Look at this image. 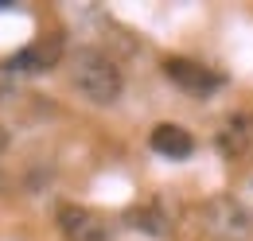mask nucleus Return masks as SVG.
<instances>
[{
    "label": "nucleus",
    "instance_id": "11",
    "mask_svg": "<svg viewBox=\"0 0 253 241\" xmlns=\"http://www.w3.org/2000/svg\"><path fill=\"white\" fill-rule=\"evenodd\" d=\"M246 187H250V191H253V171H250V175H246Z\"/></svg>",
    "mask_w": 253,
    "mask_h": 241
},
{
    "label": "nucleus",
    "instance_id": "5",
    "mask_svg": "<svg viewBox=\"0 0 253 241\" xmlns=\"http://www.w3.org/2000/svg\"><path fill=\"white\" fill-rule=\"evenodd\" d=\"M59 55H63V39L51 35V39H35L28 47H20L4 66H8V74H43L59 62Z\"/></svg>",
    "mask_w": 253,
    "mask_h": 241
},
{
    "label": "nucleus",
    "instance_id": "7",
    "mask_svg": "<svg viewBox=\"0 0 253 241\" xmlns=\"http://www.w3.org/2000/svg\"><path fill=\"white\" fill-rule=\"evenodd\" d=\"M218 148H222L226 160H242L253 148V117L250 113L226 117V124H222V132H218Z\"/></svg>",
    "mask_w": 253,
    "mask_h": 241
},
{
    "label": "nucleus",
    "instance_id": "3",
    "mask_svg": "<svg viewBox=\"0 0 253 241\" xmlns=\"http://www.w3.org/2000/svg\"><path fill=\"white\" fill-rule=\"evenodd\" d=\"M160 70H164V78L171 86H179L191 97H211V93H218L226 86V78H222L218 70H211V66H203V62H195V59H183V55L164 59Z\"/></svg>",
    "mask_w": 253,
    "mask_h": 241
},
{
    "label": "nucleus",
    "instance_id": "10",
    "mask_svg": "<svg viewBox=\"0 0 253 241\" xmlns=\"http://www.w3.org/2000/svg\"><path fill=\"white\" fill-rule=\"evenodd\" d=\"M8 148V132H4V124H0V152Z\"/></svg>",
    "mask_w": 253,
    "mask_h": 241
},
{
    "label": "nucleus",
    "instance_id": "9",
    "mask_svg": "<svg viewBox=\"0 0 253 241\" xmlns=\"http://www.w3.org/2000/svg\"><path fill=\"white\" fill-rule=\"evenodd\" d=\"M8 97H12V74H8V70H0V105H4Z\"/></svg>",
    "mask_w": 253,
    "mask_h": 241
},
{
    "label": "nucleus",
    "instance_id": "1",
    "mask_svg": "<svg viewBox=\"0 0 253 241\" xmlns=\"http://www.w3.org/2000/svg\"><path fill=\"white\" fill-rule=\"evenodd\" d=\"M70 86L78 97H86L90 105H113L125 90V74L121 66L97 47H78L70 55Z\"/></svg>",
    "mask_w": 253,
    "mask_h": 241
},
{
    "label": "nucleus",
    "instance_id": "4",
    "mask_svg": "<svg viewBox=\"0 0 253 241\" xmlns=\"http://www.w3.org/2000/svg\"><path fill=\"white\" fill-rule=\"evenodd\" d=\"M55 226L66 241H113L109 222L94 214L90 206H78V202H63L55 210Z\"/></svg>",
    "mask_w": 253,
    "mask_h": 241
},
{
    "label": "nucleus",
    "instance_id": "12",
    "mask_svg": "<svg viewBox=\"0 0 253 241\" xmlns=\"http://www.w3.org/2000/svg\"><path fill=\"white\" fill-rule=\"evenodd\" d=\"M4 187H8V179H4V171H0V191H4Z\"/></svg>",
    "mask_w": 253,
    "mask_h": 241
},
{
    "label": "nucleus",
    "instance_id": "2",
    "mask_svg": "<svg viewBox=\"0 0 253 241\" xmlns=\"http://www.w3.org/2000/svg\"><path fill=\"white\" fill-rule=\"evenodd\" d=\"M195 218H199V230L211 241H246L253 234V214L234 195H211V199H203Z\"/></svg>",
    "mask_w": 253,
    "mask_h": 241
},
{
    "label": "nucleus",
    "instance_id": "6",
    "mask_svg": "<svg viewBox=\"0 0 253 241\" xmlns=\"http://www.w3.org/2000/svg\"><path fill=\"white\" fill-rule=\"evenodd\" d=\"M148 144L164 160H187L191 152H195V136H191L183 124H175V120H160L156 128H152V136H148Z\"/></svg>",
    "mask_w": 253,
    "mask_h": 241
},
{
    "label": "nucleus",
    "instance_id": "8",
    "mask_svg": "<svg viewBox=\"0 0 253 241\" xmlns=\"http://www.w3.org/2000/svg\"><path fill=\"white\" fill-rule=\"evenodd\" d=\"M132 226H140V230H148V234H171V214H164V202H148V206H140V210H132Z\"/></svg>",
    "mask_w": 253,
    "mask_h": 241
}]
</instances>
